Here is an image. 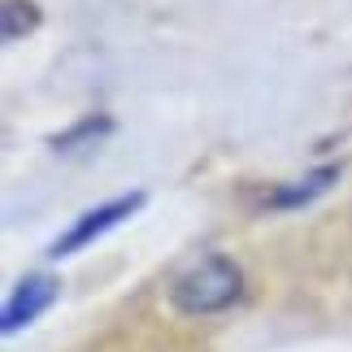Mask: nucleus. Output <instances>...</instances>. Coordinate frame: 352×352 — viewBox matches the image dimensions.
<instances>
[{
  "instance_id": "nucleus-1",
  "label": "nucleus",
  "mask_w": 352,
  "mask_h": 352,
  "mask_svg": "<svg viewBox=\"0 0 352 352\" xmlns=\"http://www.w3.org/2000/svg\"><path fill=\"white\" fill-rule=\"evenodd\" d=\"M243 296V270L231 256H205L192 270H183L170 287V305L187 318H209L231 309Z\"/></svg>"
},
{
  "instance_id": "nucleus-4",
  "label": "nucleus",
  "mask_w": 352,
  "mask_h": 352,
  "mask_svg": "<svg viewBox=\"0 0 352 352\" xmlns=\"http://www.w3.org/2000/svg\"><path fill=\"white\" fill-rule=\"evenodd\" d=\"M331 183H335V170H314L309 179H300V183H287L283 192H274V205H278V209H296V205H305V200L322 196Z\"/></svg>"
},
{
  "instance_id": "nucleus-5",
  "label": "nucleus",
  "mask_w": 352,
  "mask_h": 352,
  "mask_svg": "<svg viewBox=\"0 0 352 352\" xmlns=\"http://www.w3.org/2000/svg\"><path fill=\"white\" fill-rule=\"evenodd\" d=\"M39 26V5L35 0H5V44L31 35Z\"/></svg>"
},
{
  "instance_id": "nucleus-2",
  "label": "nucleus",
  "mask_w": 352,
  "mask_h": 352,
  "mask_svg": "<svg viewBox=\"0 0 352 352\" xmlns=\"http://www.w3.org/2000/svg\"><path fill=\"white\" fill-rule=\"evenodd\" d=\"M144 205V196L140 192H131V196H118V200H104L100 209H91V213H83L70 231H65L57 243H52V256H70V252H78V248H87L91 239H100L104 231H113L118 222H126L135 209Z\"/></svg>"
},
{
  "instance_id": "nucleus-3",
  "label": "nucleus",
  "mask_w": 352,
  "mask_h": 352,
  "mask_svg": "<svg viewBox=\"0 0 352 352\" xmlns=\"http://www.w3.org/2000/svg\"><path fill=\"white\" fill-rule=\"evenodd\" d=\"M57 292H61V283L52 278V274H31V278H22L18 287L9 292V300H5L0 331H5V335H18L22 327H31V322L44 314L52 300H57Z\"/></svg>"
}]
</instances>
